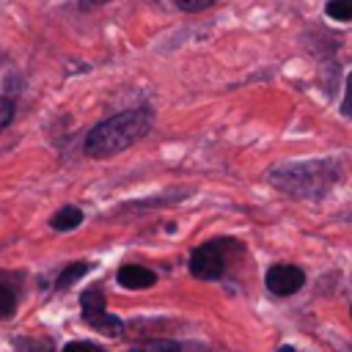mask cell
<instances>
[{"mask_svg":"<svg viewBox=\"0 0 352 352\" xmlns=\"http://www.w3.org/2000/svg\"><path fill=\"white\" fill-rule=\"evenodd\" d=\"M80 316L99 336L118 338L124 333V322L116 314L107 311V300H104V289L102 286H88V289L80 292Z\"/></svg>","mask_w":352,"mask_h":352,"instance_id":"4","label":"cell"},{"mask_svg":"<svg viewBox=\"0 0 352 352\" xmlns=\"http://www.w3.org/2000/svg\"><path fill=\"white\" fill-rule=\"evenodd\" d=\"M324 14L333 22H352V0H327Z\"/></svg>","mask_w":352,"mask_h":352,"instance_id":"10","label":"cell"},{"mask_svg":"<svg viewBox=\"0 0 352 352\" xmlns=\"http://www.w3.org/2000/svg\"><path fill=\"white\" fill-rule=\"evenodd\" d=\"M245 253V245L239 239H231V236H214L198 248H192L190 253V261H187V270L192 278L198 280H220L231 261L239 258Z\"/></svg>","mask_w":352,"mask_h":352,"instance_id":"3","label":"cell"},{"mask_svg":"<svg viewBox=\"0 0 352 352\" xmlns=\"http://www.w3.org/2000/svg\"><path fill=\"white\" fill-rule=\"evenodd\" d=\"M19 308V289H16V275L0 272V322L11 319Z\"/></svg>","mask_w":352,"mask_h":352,"instance_id":"7","label":"cell"},{"mask_svg":"<svg viewBox=\"0 0 352 352\" xmlns=\"http://www.w3.org/2000/svg\"><path fill=\"white\" fill-rule=\"evenodd\" d=\"M349 314H352V308H349Z\"/></svg>","mask_w":352,"mask_h":352,"instance_id":"17","label":"cell"},{"mask_svg":"<svg viewBox=\"0 0 352 352\" xmlns=\"http://www.w3.org/2000/svg\"><path fill=\"white\" fill-rule=\"evenodd\" d=\"M14 99L11 96H6V94H0V132L14 121Z\"/></svg>","mask_w":352,"mask_h":352,"instance_id":"12","label":"cell"},{"mask_svg":"<svg viewBox=\"0 0 352 352\" xmlns=\"http://www.w3.org/2000/svg\"><path fill=\"white\" fill-rule=\"evenodd\" d=\"M341 113L346 118H352V72L346 74V85H344V102H341Z\"/></svg>","mask_w":352,"mask_h":352,"instance_id":"13","label":"cell"},{"mask_svg":"<svg viewBox=\"0 0 352 352\" xmlns=\"http://www.w3.org/2000/svg\"><path fill=\"white\" fill-rule=\"evenodd\" d=\"M344 179V162L336 157L283 162L270 170V184L292 198H322L336 182Z\"/></svg>","mask_w":352,"mask_h":352,"instance_id":"2","label":"cell"},{"mask_svg":"<svg viewBox=\"0 0 352 352\" xmlns=\"http://www.w3.org/2000/svg\"><path fill=\"white\" fill-rule=\"evenodd\" d=\"M94 270V261H72V264H66L60 272H58V278H55V289H69L72 283H77L82 275H88Z\"/></svg>","mask_w":352,"mask_h":352,"instance_id":"9","label":"cell"},{"mask_svg":"<svg viewBox=\"0 0 352 352\" xmlns=\"http://www.w3.org/2000/svg\"><path fill=\"white\" fill-rule=\"evenodd\" d=\"M104 3H110V0H80V11H94V8L104 6Z\"/></svg>","mask_w":352,"mask_h":352,"instance_id":"16","label":"cell"},{"mask_svg":"<svg viewBox=\"0 0 352 352\" xmlns=\"http://www.w3.org/2000/svg\"><path fill=\"white\" fill-rule=\"evenodd\" d=\"M264 286L275 297H292L305 286V270L289 261H278L264 272Z\"/></svg>","mask_w":352,"mask_h":352,"instance_id":"5","label":"cell"},{"mask_svg":"<svg viewBox=\"0 0 352 352\" xmlns=\"http://www.w3.org/2000/svg\"><path fill=\"white\" fill-rule=\"evenodd\" d=\"M116 280H118V286H124V289L143 292V289H151V286L157 283V272L148 270V267H143V264H132V261H126V264L118 267Z\"/></svg>","mask_w":352,"mask_h":352,"instance_id":"6","label":"cell"},{"mask_svg":"<svg viewBox=\"0 0 352 352\" xmlns=\"http://www.w3.org/2000/svg\"><path fill=\"white\" fill-rule=\"evenodd\" d=\"M82 220H85L82 209L74 206V204H66V206H60V209L50 217V228H52V231H74V228L82 226Z\"/></svg>","mask_w":352,"mask_h":352,"instance_id":"8","label":"cell"},{"mask_svg":"<svg viewBox=\"0 0 352 352\" xmlns=\"http://www.w3.org/2000/svg\"><path fill=\"white\" fill-rule=\"evenodd\" d=\"M140 346H143V349H182V344H179V341H157V338L143 341Z\"/></svg>","mask_w":352,"mask_h":352,"instance_id":"14","label":"cell"},{"mask_svg":"<svg viewBox=\"0 0 352 352\" xmlns=\"http://www.w3.org/2000/svg\"><path fill=\"white\" fill-rule=\"evenodd\" d=\"M66 349H102V346L94 341H72V344H66Z\"/></svg>","mask_w":352,"mask_h":352,"instance_id":"15","label":"cell"},{"mask_svg":"<svg viewBox=\"0 0 352 352\" xmlns=\"http://www.w3.org/2000/svg\"><path fill=\"white\" fill-rule=\"evenodd\" d=\"M154 126V107L151 104H140V107H129L121 110L99 124H94L82 140V151L91 160H107L116 157L121 151H126L129 146H135L138 140H143Z\"/></svg>","mask_w":352,"mask_h":352,"instance_id":"1","label":"cell"},{"mask_svg":"<svg viewBox=\"0 0 352 352\" xmlns=\"http://www.w3.org/2000/svg\"><path fill=\"white\" fill-rule=\"evenodd\" d=\"M217 0H173V6L179 8V11H184V14H198V11H206V8H212Z\"/></svg>","mask_w":352,"mask_h":352,"instance_id":"11","label":"cell"}]
</instances>
